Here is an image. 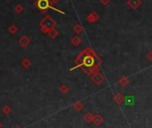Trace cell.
Wrapping results in <instances>:
<instances>
[{"instance_id":"cell-16","label":"cell","mask_w":152,"mask_h":128,"mask_svg":"<svg viewBox=\"0 0 152 128\" xmlns=\"http://www.w3.org/2000/svg\"><path fill=\"white\" fill-rule=\"evenodd\" d=\"M9 32L12 34H15L18 32V27L15 25V24H12V25L9 27Z\"/></svg>"},{"instance_id":"cell-4","label":"cell","mask_w":152,"mask_h":128,"mask_svg":"<svg viewBox=\"0 0 152 128\" xmlns=\"http://www.w3.org/2000/svg\"><path fill=\"white\" fill-rule=\"evenodd\" d=\"M126 3H127V5H128V7L132 10L138 9L142 5L141 0H127Z\"/></svg>"},{"instance_id":"cell-5","label":"cell","mask_w":152,"mask_h":128,"mask_svg":"<svg viewBox=\"0 0 152 128\" xmlns=\"http://www.w3.org/2000/svg\"><path fill=\"white\" fill-rule=\"evenodd\" d=\"M103 123H104V117H102L100 114H97L94 115L92 124L96 126H100Z\"/></svg>"},{"instance_id":"cell-15","label":"cell","mask_w":152,"mask_h":128,"mask_svg":"<svg viewBox=\"0 0 152 128\" xmlns=\"http://www.w3.org/2000/svg\"><path fill=\"white\" fill-rule=\"evenodd\" d=\"M59 91L60 92H62L63 94H65V93H67L68 91H69V87L67 86V85H61V86L59 87Z\"/></svg>"},{"instance_id":"cell-17","label":"cell","mask_w":152,"mask_h":128,"mask_svg":"<svg viewBox=\"0 0 152 128\" xmlns=\"http://www.w3.org/2000/svg\"><path fill=\"white\" fill-rule=\"evenodd\" d=\"M14 11L16 12L17 14H21L23 12V7L22 5H17L16 7H14Z\"/></svg>"},{"instance_id":"cell-18","label":"cell","mask_w":152,"mask_h":128,"mask_svg":"<svg viewBox=\"0 0 152 128\" xmlns=\"http://www.w3.org/2000/svg\"><path fill=\"white\" fill-rule=\"evenodd\" d=\"M22 65H23V66H25V67H29L30 65V62L28 59H24L22 61Z\"/></svg>"},{"instance_id":"cell-7","label":"cell","mask_w":152,"mask_h":128,"mask_svg":"<svg viewBox=\"0 0 152 128\" xmlns=\"http://www.w3.org/2000/svg\"><path fill=\"white\" fill-rule=\"evenodd\" d=\"M87 21L90 23H92V22H97L99 19V15L98 14V12H92V13H90L88 16H87Z\"/></svg>"},{"instance_id":"cell-12","label":"cell","mask_w":152,"mask_h":128,"mask_svg":"<svg viewBox=\"0 0 152 128\" xmlns=\"http://www.w3.org/2000/svg\"><path fill=\"white\" fill-rule=\"evenodd\" d=\"M19 43L22 46V47H27L30 43V40L27 37L26 35H22V37L20 39Z\"/></svg>"},{"instance_id":"cell-1","label":"cell","mask_w":152,"mask_h":128,"mask_svg":"<svg viewBox=\"0 0 152 128\" xmlns=\"http://www.w3.org/2000/svg\"><path fill=\"white\" fill-rule=\"evenodd\" d=\"M34 5L36 7V8L43 14L47 13L48 10L52 9V10L57 12V13H59L61 15H64V12L53 7V3H52L51 0H36V1L34 2Z\"/></svg>"},{"instance_id":"cell-13","label":"cell","mask_w":152,"mask_h":128,"mask_svg":"<svg viewBox=\"0 0 152 128\" xmlns=\"http://www.w3.org/2000/svg\"><path fill=\"white\" fill-rule=\"evenodd\" d=\"M118 83L123 87H126L127 85L130 83V80L128 79V77L126 76H122L119 80H118Z\"/></svg>"},{"instance_id":"cell-20","label":"cell","mask_w":152,"mask_h":128,"mask_svg":"<svg viewBox=\"0 0 152 128\" xmlns=\"http://www.w3.org/2000/svg\"><path fill=\"white\" fill-rule=\"evenodd\" d=\"M100 4H102L103 5H105V7H107V5L110 3V0H99Z\"/></svg>"},{"instance_id":"cell-19","label":"cell","mask_w":152,"mask_h":128,"mask_svg":"<svg viewBox=\"0 0 152 128\" xmlns=\"http://www.w3.org/2000/svg\"><path fill=\"white\" fill-rule=\"evenodd\" d=\"M146 57H147V59L149 61V62L152 63V50L149 51L147 55H146Z\"/></svg>"},{"instance_id":"cell-9","label":"cell","mask_w":152,"mask_h":128,"mask_svg":"<svg viewBox=\"0 0 152 128\" xmlns=\"http://www.w3.org/2000/svg\"><path fill=\"white\" fill-rule=\"evenodd\" d=\"M82 40L81 39L80 36H74V37H72L71 39V43L74 45V47H78V46H80L82 44Z\"/></svg>"},{"instance_id":"cell-10","label":"cell","mask_w":152,"mask_h":128,"mask_svg":"<svg viewBox=\"0 0 152 128\" xmlns=\"http://www.w3.org/2000/svg\"><path fill=\"white\" fill-rule=\"evenodd\" d=\"M83 108H84V105H83V103L82 101H76V102L74 103V104H72V108H74L76 112L82 111L83 109Z\"/></svg>"},{"instance_id":"cell-3","label":"cell","mask_w":152,"mask_h":128,"mask_svg":"<svg viewBox=\"0 0 152 128\" xmlns=\"http://www.w3.org/2000/svg\"><path fill=\"white\" fill-rule=\"evenodd\" d=\"M91 81H92L96 85L99 86V85H101V83L105 81V77L100 72H98V73H96V74L91 75Z\"/></svg>"},{"instance_id":"cell-11","label":"cell","mask_w":152,"mask_h":128,"mask_svg":"<svg viewBox=\"0 0 152 128\" xmlns=\"http://www.w3.org/2000/svg\"><path fill=\"white\" fill-rule=\"evenodd\" d=\"M72 30H74L76 34H81L84 30V28L81 23H76L72 26Z\"/></svg>"},{"instance_id":"cell-21","label":"cell","mask_w":152,"mask_h":128,"mask_svg":"<svg viewBox=\"0 0 152 128\" xmlns=\"http://www.w3.org/2000/svg\"><path fill=\"white\" fill-rule=\"evenodd\" d=\"M51 1H52L53 4H57L60 1V0H51Z\"/></svg>"},{"instance_id":"cell-6","label":"cell","mask_w":152,"mask_h":128,"mask_svg":"<svg viewBox=\"0 0 152 128\" xmlns=\"http://www.w3.org/2000/svg\"><path fill=\"white\" fill-rule=\"evenodd\" d=\"M113 100H114V101L116 103L117 105H122L125 101V97L123 94H122L121 92H117L116 94L114 96Z\"/></svg>"},{"instance_id":"cell-14","label":"cell","mask_w":152,"mask_h":128,"mask_svg":"<svg viewBox=\"0 0 152 128\" xmlns=\"http://www.w3.org/2000/svg\"><path fill=\"white\" fill-rule=\"evenodd\" d=\"M58 34H59V32H58V30L56 29V28H54V29H51L49 32H48V33H47V35L49 36V37L52 39V40H54V39H56L57 36H58Z\"/></svg>"},{"instance_id":"cell-2","label":"cell","mask_w":152,"mask_h":128,"mask_svg":"<svg viewBox=\"0 0 152 128\" xmlns=\"http://www.w3.org/2000/svg\"><path fill=\"white\" fill-rule=\"evenodd\" d=\"M57 24V22L55 21L50 15L45 16L43 19L39 22V26H40L41 32L45 34H47L51 29L56 28Z\"/></svg>"},{"instance_id":"cell-8","label":"cell","mask_w":152,"mask_h":128,"mask_svg":"<svg viewBox=\"0 0 152 128\" xmlns=\"http://www.w3.org/2000/svg\"><path fill=\"white\" fill-rule=\"evenodd\" d=\"M94 114L92 112H86L83 115H82V120L84 122H86V123H92V120H93V117H94Z\"/></svg>"}]
</instances>
